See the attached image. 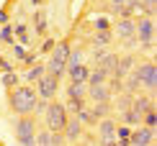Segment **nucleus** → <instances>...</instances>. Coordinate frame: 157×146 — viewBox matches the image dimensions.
<instances>
[{"label": "nucleus", "mask_w": 157, "mask_h": 146, "mask_svg": "<svg viewBox=\"0 0 157 146\" xmlns=\"http://www.w3.org/2000/svg\"><path fill=\"white\" fill-rule=\"evenodd\" d=\"M36 100H39V95L31 85H16V87L8 90V105L16 115H34Z\"/></svg>", "instance_id": "nucleus-1"}, {"label": "nucleus", "mask_w": 157, "mask_h": 146, "mask_svg": "<svg viewBox=\"0 0 157 146\" xmlns=\"http://www.w3.org/2000/svg\"><path fill=\"white\" fill-rule=\"evenodd\" d=\"M67 54H70V44L67 41H57L54 49H52V54H49V62L44 64V67H47V75L62 77L64 69H67Z\"/></svg>", "instance_id": "nucleus-2"}, {"label": "nucleus", "mask_w": 157, "mask_h": 146, "mask_svg": "<svg viewBox=\"0 0 157 146\" xmlns=\"http://www.w3.org/2000/svg\"><path fill=\"white\" fill-rule=\"evenodd\" d=\"M44 115H47V128L52 131V133H62L64 123H67V118H70L67 110H64V105L62 103H54V100H49Z\"/></svg>", "instance_id": "nucleus-3"}, {"label": "nucleus", "mask_w": 157, "mask_h": 146, "mask_svg": "<svg viewBox=\"0 0 157 146\" xmlns=\"http://www.w3.org/2000/svg\"><path fill=\"white\" fill-rule=\"evenodd\" d=\"M134 34H136V41L142 46L152 49V44H155V21H152V16L136 18L134 21Z\"/></svg>", "instance_id": "nucleus-4"}, {"label": "nucleus", "mask_w": 157, "mask_h": 146, "mask_svg": "<svg viewBox=\"0 0 157 146\" xmlns=\"http://www.w3.org/2000/svg\"><path fill=\"white\" fill-rule=\"evenodd\" d=\"M57 90H59V77H52V75L44 72V75L36 79V95L41 97V100H54Z\"/></svg>", "instance_id": "nucleus-5"}, {"label": "nucleus", "mask_w": 157, "mask_h": 146, "mask_svg": "<svg viewBox=\"0 0 157 146\" xmlns=\"http://www.w3.org/2000/svg\"><path fill=\"white\" fill-rule=\"evenodd\" d=\"M136 75H139L142 90L155 92V87H157V67H155L152 62H142L139 67H136Z\"/></svg>", "instance_id": "nucleus-6"}, {"label": "nucleus", "mask_w": 157, "mask_h": 146, "mask_svg": "<svg viewBox=\"0 0 157 146\" xmlns=\"http://www.w3.org/2000/svg\"><path fill=\"white\" fill-rule=\"evenodd\" d=\"M155 144V131L147 126H136L129 133V146H152Z\"/></svg>", "instance_id": "nucleus-7"}, {"label": "nucleus", "mask_w": 157, "mask_h": 146, "mask_svg": "<svg viewBox=\"0 0 157 146\" xmlns=\"http://www.w3.org/2000/svg\"><path fill=\"white\" fill-rule=\"evenodd\" d=\"M85 95H88L93 103H111L113 92H111V87L106 82H101V85H88V92H85Z\"/></svg>", "instance_id": "nucleus-8"}, {"label": "nucleus", "mask_w": 157, "mask_h": 146, "mask_svg": "<svg viewBox=\"0 0 157 146\" xmlns=\"http://www.w3.org/2000/svg\"><path fill=\"white\" fill-rule=\"evenodd\" d=\"M16 136L18 138L36 136V121H34V115H18V121H16Z\"/></svg>", "instance_id": "nucleus-9"}, {"label": "nucleus", "mask_w": 157, "mask_h": 146, "mask_svg": "<svg viewBox=\"0 0 157 146\" xmlns=\"http://www.w3.org/2000/svg\"><path fill=\"white\" fill-rule=\"evenodd\" d=\"M80 136H82V123L77 121V115L67 118V123H64V128H62V138L64 141H77Z\"/></svg>", "instance_id": "nucleus-10"}, {"label": "nucleus", "mask_w": 157, "mask_h": 146, "mask_svg": "<svg viewBox=\"0 0 157 146\" xmlns=\"http://www.w3.org/2000/svg\"><path fill=\"white\" fill-rule=\"evenodd\" d=\"M132 110L136 113V115H144V113L155 110L152 97H149V95H134V97H132Z\"/></svg>", "instance_id": "nucleus-11"}, {"label": "nucleus", "mask_w": 157, "mask_h": 146, "mask_svg": "<svg viewBox=\"0 0 157 146\" xmlns=\"http://www.w3.org/2000/svg\"><path fill=\"white\" fill-rule=\"evenodd\" d=\"M62 141H64L62 133H52L49 128L36 133V146H62Z\"/></svg>", "instance_id": "nucleus-12"}, {"label": "nucleus", "mask_w": 157, "mask_h": 146, "mask_svg": "<svg viewBox=\"0 0 157 146\" xmlns=\"http://www.w3.org/2000/svg\"><path fill=\"white\" fill-rule=\"evenodd\" d=\"M98 131H101V141L103 144L116 141V123H113V118H103L101 126H98Z\"/></svg>", "instance_id": "nucleus-13"}, {"label": "nucleus", "mask_w": 157, "mask_h": 146, "mask_svg": "<svg viewBox=\"0 0 157 146\" xmlns=\"http://www.w3.org/2000/svg\"><path fill=\"white\" fill-rule=\"evenodd\" d=\"M70 75V82H80V85H88V67H85V64H75V67H67L64 69Z\"/></svg>", "instance_id": "nucleus-14"}, {"label": "nucleus", "mask_w": 157, "mask_h": 146, "mask_svg": "<svg viewBox=\"0 0 157 146\" xmlns=\"http://www.w3.org/2000/svg\"><path fill=\"white\" fill-rule=\"evenodd\" d=\"M116 36L119 38H129V36H136L134 34V18H121L119 23H116Z\"/></svg>", "instance_id": "nucleus-15"}, {"label": "nucleus", "mask_w": 157, "mask_h": 146, "mask_svg": "<svg viewBox=\"0 0 157 146\" xmlns=\"http://www.w3.org/2000/svg\"><path fill=\"white\" fill-rule=\"evenodd\" d=\"M134 69V57L132 54H126V57H119V64H116V72H113V77H126L129 72Z\"/></svg>", "instance_id": "nucleus-16"}, {"label": "nucleus", "mask_w": 157, "mask_h": 146, "mask_svg": "<svg viewBox=\"0 0 157 146\" xmlns=\"http://www.w3.org/2000/svg\"><path fill=\"white\" fill-rule=\"evenodd\" d=\"M124 92H129V95H136V92L142 90V82H139V75H136V69H132L126 75V85H121Z\"/></svg>", "instance_id": "nucleus-17"}, {"label": "nucleus", "mask_w": 157, "mask_h": 146, "mask_svg": "<svg viewBox=\"0 0 157 146\" xmlns=\"http://www.w3.org/2000/svg\"><path fill=\"white\" fill-rule=\"evenodd\" d=\"M85 92H88V85L70 82L67 85V100H85Z\"/></svg>", "instance_id": "nucleus-18"}, {"label": "nucleus", "mask_w": 157, "mask_h": 146, "mask_svg": "<svg viewBox=\"0 0 157 146\" xmlns=\"http://www.w3.org/2000/svg\"><path fill=\"white\" fill-rule=\"evenodd\" d=\"M108 72L106 69H101V67H95L93 72H88V85H101V82H108Z\"/></svg>", "instance_id": "nucleus-19"}, {"label": "nucleus", "mask_w": 157, "mask_h": 146, "mask_svg": "<svg viewBox=\"0 0 157 146\" xmlns=\"http://www.w3.org/2000/svg\"><path fill=\"white\" fill-rule=\"evenodd\" d=\"M111 38H113V31L108 28V31H95L90 41H93V46H108V44H111Z\"/></svg>", "instance_id": "nucleus-20"}, {"label": "nucleus", "mask_w": 157, "mask_h": 146, "mask_svg": "<svg viewBox=\"0 0 157 146\" xmlns=\"http://www.w3.org/2000/svg\"><path fill=\"white\" fill-rule=\"evenodd\" d=\"M44 72H47V67H44V64H31V67H29V72L23 75V82H36V79L41 77Z\"/></svg>", "instance_id": "nucleus-21"}, {"label": "nucleus", "mask_w": 157, "mask_h": 146, "mask_svg": "<svg viewBox=\"0 0 157 146\" xmlns=\"http://www.w3.org/2000/svg\"><path fill=\"white\" fill-rule=\"evenodd\" d=\"M0 41L3 44H16V31H13V26H8V23H3V28H0Z\"/></svg>", "instance_id": "nucleus-22"}, {"label": "nucleus", "mask_w": 157, "mask_h": 146, "mask_svg": "<svg viewBox=\"0 0 157 146\" xmlns=\"http://www.w3.org/2000/svg\"><path fill=\"white\" fill-rule=\"evenodd\" d=\"M124 123H126L129 128H134V126H139V123H142V115H136L132 108H126V110H124Z\"/></svg>", "instance_id": "nucleus-23"}, {"label": "nucleus", "mask_w": 157, "mask_h": 146, "mask_svg": "<svg viewBox=\"0 0 157 146\" xmlns=\"http://www.w3.org/2000/svg\"><path fill=\"white\" fill-rule=\"evenodd\" d=\"M108 110H111V103H93V108H90V113L95 115V121L103 118V115H108Z\"/></svg>", "instance_id": "nucleus-24"}, {"label": "nucleus", "mask_w": 157, "mask_h": 146, "mask_svg": "<svg viewBox=\"0 0 157 146\" xmlns=\"http://www.w3.org/2000/svg\"><path fill=\"white\" fill-rule=\"evenodd\" d=\"M142 126H147V128L157 131V110H149V113H144V115H142Z\"/></svg>", "instance_id": "nucleus-25"}, {"label": "nucleus", "mask_w": 157, "mask_h": 146, "mask_svg": "<svg viewBox=\"0 0 157 146\" xmlns=\"http://www.w3.org/2000/svg\"><path fill=\"white\" fill-rule=\"evenodd\" d=\"M34 28L39 31V34H44V31H47V13H44V10H39L36 16H34Z\"/></svg>", "instance_id": "nucleus-26"}, {"label": "nucleus", "mask_w": 157, "mask_h": 146, "mask_svg": "<svg viewBox=\"0 0 157 146\" xmlns=\"http://www.w3.org/2000/svg\"><path fill=\"white\" fill-rule=\"evenodd\" d=\"M82 51L80 49H70V54H67V67H75V64H82Z\"/></svg>", "instance_id": "nucleus-27"}, {"label": "nucleus", "mask_w": 157, "mask_h": 146, "mask_svg": "<svg viewBox=\"0 0 157 146\" xmlns=\"http://www.w3.org/2000/svg\"><path fill=\"white\" fill-rule=\"evenodd\" d=\"M3 85H5L8 90H10V87H16V85H18V75H16L13 69H10V72H5V75H3Z\"/></svg>", "instance_id": "nucleus-28"}, {"label": "nucleus", "mask_w": 157, "mask_h": 146, "mask_svg": "<svg viewBox=\"0 0 157 146\" xmlns=\"http://www.w3.org/2000/svg\"><path fill=\"white\" fill-rule=\"evenodd\" d=\"M82 108H85V100H67V108L64 110H72V115H77Z\"/></svg>", "instance_id": "nucleus-29"}, {"label": "nucleus", "mask_w": 157, "mask_h": 146, "mask_svg": "<svg viewBox=\"0 0 157 146\" xmlns=\"http://www.w3.org/2000/svg\"><path fill=\"white\" fill-rule=\"evenodd\" d=\"M108 28H111V18H106V16L95 18V31H108Z\"/></svg>", "instance_id": "nucleus-30"}, {"label": "nucleus", "mask_w": 157, "mask_h": 146, "mask_svg": "<svg viewBox=\"0 0 157 146\" xmlns=\"http://www.w3.org/2000/svg\"><path fill=\"white\" fill-rule=\"evenodd\" d=\"M139 3H142V10H144L147 16H149V13H155V5H157V0H139Z\"/></svg>", "instance_id": "nucleus-31"}, {"label": "nucleus", "mask_w": 157, "mask_h": 146, "mask_svg": "<svg viewBox=\"0 0 157 146\" xmlns=\"http://www.w3.org/2000/svg\"><path fill=\"white\" fill-rule=\"evenodd\" d=\"M129 133H132L129 126H116V138H129Z\"/></svg>", "instance_id": "nucleus-32"}, {"label": "nucleus", "mask_w": 157, "mask_h": 146, "mask_svg": "<svg viewBox=\"0 0 157 146\" xmlns=\"http://www.w3.org/2000/svg\"><path fill=\"white\" fill-rule=\"evenodd\" d=\"M18 146H36V136H29V138H18Z\"/></svg>", "instance_id": "nucleus-33"}, {"label": "nucleus", "mask_w": 157, "mask_h": 146, "mask_svg": "<svg viewBox=\"0 0 157 146\" xmlns=\"http://www.w3.org/2000/svg\"><path fill=\"white\" fill-rule=\"evenodd\" d=\"M10 69H13V67H10V62L0 57V72H10Z\"/></svg>", "instance_id": "nucleus-34"}, {"label": "nucleus", "mask_w": 157, "mask_h": 146, "mask_svg": "<svg viewBox=\"0 0 157 146\" xmlns=\"http://www.w3.org/2000/svg\"><path fill=\"white\" fill-rule=\"evenodd\" d=\"M52 49H54V38H47L44 46H41V51H52Z\"/></svg>", "instance_id": "nucleus-35"}, {"label": "nucleus", "mask_w": 157, "mask_h": 146, "mask_svg": "<svg viewBox=\"0 0 157 146\" xmlns=\"http://www.w3.org/2000/svg\"><path fill=\"white\" fill-rule=\"evenodd\" d=\"M13 54H16L18 59H23V57H26V49H23V46H16V49H13Z\"/></svg>", "instance_id": "nucleus-36"}, {"label": "nucleus", "mask_w": 157, "mask_h": 146, "mask_svg": "<svg viewBox=\"0 0 157 146\" xmlns=\"http://www.w3.org/2000/svg\"><path fill=\"white\" fill-rule=\"evenodd\" d=\"M3 23H8V13H5V10H0V26H3Z\"/></svg>", "instance_id": "nucleus-37"}, {"label": "nucleus", "mask_w": 157, "mask_h": 146, "mask_svg": "<svg viewBox=\"0 0 157 146\" xmlns=\"http://www.w3.org/2000/svg\"><path fill=\"white\" fill-rule=\"evenodd\" d=\"M129 0H113V5H126Z\"/></svg>", "instance_id": "nucleus-38"}, {"label": "nucleus", "mask_w": 157, "mask_h": 146, "mask_svg": "<svg viewBox=\"0 0 157 146\" xmlns=\"http://www.w3.org/2000/svg\"><path fill=\"white\" fill-rule=\"evenodd\" d=\"M39 3H41V0H31V5H39Z\"/></svg>", "instance_id": "nucleus-39"}]
</instances>
